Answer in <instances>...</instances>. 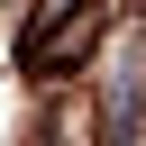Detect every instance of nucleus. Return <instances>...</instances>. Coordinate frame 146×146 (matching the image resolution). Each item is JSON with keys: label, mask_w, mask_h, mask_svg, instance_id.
<instances>
[{"label": "nucleus", "mask_w": 146, "mask_h": 146, "mask_svg": "<svg viewBox=\"0 0 146 146\" xmlns=\"http://www.w3.org/2000/svg\"><path fill=\"white\" fill-rule=\"evenodd\" d=\"M91 0H27V27H18V55L27 46H46V36H64V18H82Z\"/></svg>", "instance_id": "1"}]
</instances>
